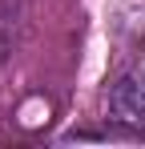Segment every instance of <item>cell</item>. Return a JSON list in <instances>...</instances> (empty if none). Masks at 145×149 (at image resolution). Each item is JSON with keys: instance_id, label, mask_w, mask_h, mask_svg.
Listing matches in <instances>:
<instances>
[{"instance_id": "6da1fadb", "label": "cell", "mask_w": 145, "mask_h": 149, "mask_svg": "<svg viewBox=\"0 0 145 149\" xmlns=\"http://www.w3.org/2000/svg\"><path fill=\"white\" fill-rule=\"evenodd\" d=\"M109 121L145 137V56L113 81V89H109Z\"/></svg>"}, {"instance_id": "7a4b0ae2", "label": "cell", "mask_w": 145, "mask_h": 149, "mask_svg": "<svg viewBox=\"0 0 145 149\" xmlns=\"http://www.w3.org/2000/svg\"><path fill=\"white\" fill-rule=\"evenodd\" d=\"M16 45V0H0V65Z\"/></svg>"}]
</instances>
